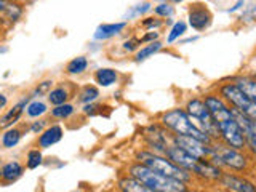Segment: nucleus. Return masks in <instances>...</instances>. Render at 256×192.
<instances>
[{
  "label": "nucleus",
  "instance_id": "nucleus-23",
  "mask_svg": "<svg viewBox=\"0 0 256 192\" xmlns=\"http://www.w3.org/2000/svg\"><path fill=\"white\" fill-rule=\"evenodd\" d=\"M21 14H22L21 5L18 2H13V0H10L8 5L5 6V10L0 13L2 20L8 24V26H13V24L21 18Z\"/></svg>",
  "mask_w": 256,
  "mask_h": 192
},
{
  "label": "nucleus",
  "instance_id": "nucleus-32",
  "mask_svg": "<svg viewBox=\"0 0 256 192\" xmlns=\"http://www.w3.org/2000/svg\"><path fill=\"white\" fill-rule=\"evenodd\" d=\"M52 88H53V80H44V82H40V84L34 88V92L30 93L32 100H34V98H42V96H46L48 93H50Z\"/></svg>",
  "mask_w": 256,
  "mask_h": 192
},
{
  "label": "nucleus",
  "instance_id": "nucleus-14",
  "mask_svg": "<svg viewBox=\"0 0 256 192\" xmlns=\"http://www.w3.org/2000/svg\"><path fill=\"white\" fill-rule=\"evenodd\" d=\"M220 182L224 189H229V190H236V192H256V186L253 182L246 181L244 178L236 174H230V173H222Z\"/></svg>",
  "mask_w": 256,
  "mask_h": 192
},
{
  "label": "nucleus",
  "instance_id": "nucleus-33",
  "mask_svg": "<svg viewBox=\"0 0 256 192\" xmlns=\"http://www.w3.org/2000/svg\"><path fill=\"white\" fill-rule=\"evenodd\" d=\"M152 10H154V13L158 16V18H172L174 14V8L172 4H158L152 8Z\"/></svg>",
  "mask_w": 256,
  "mask_h": 192
},
{
  "label": "nucleus",
  "instance_id": "nucleus-35",
  "mask_svg": "<svg viewBox=\"0 0 256 192\" xmlns=\"http://www.w3.org/2000/svg\"><path fill=\"white\" fill-rule=\"evenodd\" d=\"M102 106H100V104H96L94 101L93 102H88V104H84V109H82V112L85 116H88V117H93V116H96V114H100V109H101Z\"/></svg>",
  "mask_w": 256,
  "mask_h": 192
},
{
  "label": "nucleus",
  "instance_id": "nucleus-36",
  "mask_svg": "<svg viewBox=\"0 0 256 192\" xmlns=\"http://www.w3.org/2000/svg\"><path fill=\"white\" fill-rule=\"evenodd\" d=\"M141 45V40L136 38V37H130L128 40H125L124 42V50L125 52H136Z\"/></svg>",
  "mask_w": 256,
  "mask_h": 192
},
{
  "label": "nucleus",
  "instance_id": "nucleus-7",
  "mask_svg": "<svg viewBox=\"0 0 256 192\" xmlns=\"http://www.w3.org/2000/svg\"><path fill=\"white\" fill-rule=\"evenodd\" d=\"M212 162L220 166H228L236 172H244L248 166V160L240 152V149L230 148L228 144H224V146H214V156L212 157Z\"/></svg>",
  "mask_w": 256,
  "mask_h": 192
},
{
  "label": "nucleus",
  "instance_id": "nucleus-27",
  "mask_svg": "<svg viewBox=\"0 0 256 192\" xmlns=\"http://www.w3.org/2000/svg\"><path fill=\"white\" fill-rule=\"evenodd\" d=\"M88 68V60L85 56H77V58H72L68 66H66V72L69 76H80L84 74Z\"/></svg>",
  "mask_w": 256,
  "mask_h": 192
},
{
  "label": "nucleus",
  "instance_id": "nucleus-9",
  "mask_svg": "<svg viewBox=\"0 0 256 192\" xmlns=\"http://www.w3.org/2000/svg\"><path fill=\"white\" fill-rule=\"evenodd\" d=\"M232 112H234V117L237 120V124L240 126V132H242V136L245 140V148L256 157V122L253 118L242 114V112H238L234 108H232Z\"/></svg>",
  "mask_w": 256,
  "mask_h": 192
},
{
  "label": "nucleus",
  "instance_id": "nucleus-34",
  "mask_svg": "<svg viewBox=\"0 0 256 192\" xmlns=\"http://www.w3.org/2000/svg\"><path fill=\"white\" fill-rule=\"evenodd\" d=\"M141 26L146 30H156L160 26H164V21L158 18V16H150V18H144L141 21Z\"/></svg>",
  "mask_w": 256,
  "mask_h": 192
},
{
  "label": "nucleus",
  "instance_id": "nucleus-3",
  "mask_svg": "<svg viewBox=\"0 0 256 192\" xmlns=\"http://www.w3.org/2000/svg\"><path fill=\"white\" fill-rule=\"evenodd\" d=\"M160 124H162V126L166 132H172L173 134H188L204 142H210V144L214 142L210 136L200 130V128L192 122L186 109L176 108V109L164 112V114L160 116Z\"/></svg>",
  "mask_w": 256,
  "mask_h": 192
},
{
  "label": "nucleus",
  "instance_id": "nucleus-10",
  "mask_svg": "<svg viewBox=\"0 0 256 192\" xmlns=\"http://www.w3.org/2000/svg\"><path fill=\"white\" fill-rule=\"evenodd\" d=\"M164 156H166L168 158H170L174 165L184 168V170H188L192 174H194L196 166H197L198 160H200V158H197L194 156H190L189 152H186L182 148L176 146V144H168V148H166Z\"/></svg>",
  "mask_w": 256,
  "mask_h": 192
},
{
  "label": "nucleus",
  "instance_id": "nucleus-44",
  "mask_svg": "<svg viewBox=\"0 0 256 192\" xmlns=\"http://www.w3.org/2000/svg\"><path fill=\"white\" fill-rule=\"evenodd\" d=\"M13 2H20V0H13Z\"/></svg>",
  "mask_w": 256,
  "mask_h": 192
},
{
  "label": "nucleus",
  "instance_id": "nucleus-31",
  "mask_svg": "<svg viewBox=\"0 0 256 192\" xmlns=\"http://www.w3.org/2000/svg\"><path fill=\"white\" fill-rule=\"evenodd\" d=\"M44 164V156L40 149H30L26 156V166L29 170H36L40 165Z\"/></svg>",
  "mask_w": 256,
  "mask_h": 192
},
{
  "label": "nucleus",
  "instance_id": "nucleus-8",
  "mask_svg": "<svg viewBox=\"0 0 256 192\" xmlns=\"http://www.w3.org/2000/svg\"><path fill=\"white\" fill-rule=\"evenodd\" d=\"M172 141L176 146L182 148L186 152H189L190 156H194L197 158H206L212 160V157L214 156V144L212 142H204L197 138H192V136L188 134H173Z\"/></svg>",
  "mask_w": 256,
  "mask_h": 192
},
{
  "label": "nucleus",
  "instance_id": "nucleus-19",
  "mask_svg": "<svg viewBox=\"0 0 256 192\" xmlns=\"http://www.w3.org/2000/svg\"><path fill=\"white\" fill-rule=\"evenodd\" d=\"M117 186L120 190H125V192H150V189L146 184L141 182L138 178H134V176H132L130 173H128V176L120 178Z\"/></svg>",
  "mask_w": 256,
  "mask_h": 192
},
{
  "label": "nucleus",
  "instance_id": "nucleus-20",
  "mask_svg": "<svg viewBox=\"0 0 256 192\" xmlns=\"http://www.w3.org/2000/svg\"><path fill=\"white\" fill-rule=\"evenodd\" d=\"M162 48H164V45H162V42H158V40L138 48V50H136V54H134V62L140 64V62L148 61L150 56H154L156 53H158Z\"/></svg>",
  "mask_w": 256,
  "mask_h": 192
},
{
  "label": "nucleus",
  "instance_id": "nucleus-21",
  "mask_svg": "<svg viewBox=\"0 0 256 192\" xmlns=\"http://www.w3.org/2000/svg\"><path fill=\"white\" fill-rule=\"evenodd\" d=\"M232 82H234L248 98H252L256 102V78L248 77V76H238L232 80Z\"/></svg>",
  "mask_w": 256,
  "mask_h": 192
},
{
  "label": "nucleus",
  "instance_id": "nucleus-5",
  "mask_svg": "<svg viewBox=\"0 0 256 192\" xmlns=\"http://www.w3.org/2000/svg\"><path fill=\"white\" fill-rule=\"evenodd\" d=\"M186 112L189 114L190 120L194 122L200 130L205 132L213 141L220 140V133L216 130V125L213 122V117L210 114V109L206 108V104L204 100L200 98H190L186 102Z\"/></svg>",
  "mask_w": 256,
  "mask_h": 192
},
{
  "label": "nucleus",
  "instance_id": "nucleus-17",
  "mask_svg": "<svg viewBox=\"0 0 256 192\" xmlns=\"http://www.w3.org/2000/svg\"><path fill=\"white\" fill-rule=\"evenodd\" d=\"M24 173V166L13 160V162L5 164L2 168H0V180H2L5 184H12L14 181H18Z\"/></svg>",
  "mask_w": 256,
  "mask_h": 192
},
{
  "label": "nucleus",
  "instance_id": "nucleus-30",
  "mask_svg": "<svg viewBox=\"0 0 256 192\" xmlns=\"http://www.w3.org/2000/svg\"><path fill=\"white\" fill-rule=\"evenodd\" d=\"M186 30H188V24L186 22H184V21H176L173 24L170 34H168V37H166V44L168 45L174 44L176 40H180V37H182L184 34H186Z\"/></svg>",
  "mask_w": 256,
  "mask_h": 192
},
{
  "label": "nucleus",
  "instance_id": "nucleus-18",
  "mask_svg": "<svg viewBox=\"0 0 256 192\" xmlns=\"http://www.w3.org/2000/svg\"><path fill=\"white\" fill-rule=\"evenodd\" d=\"M118 80V72L112 68H100L94 72V82L102 88H109L116 85Z\"/></svg>",
  "mask_w": 256,
  "mask_h": 192
},
{
  "label": "nucleus",
  "instance_id": "nucleus-4",
  "mask_svg": "<svg viewBox=\"0 0 256 192\" xmlns=\"http://www.w3.org/2000/svg\"><path fill=\"white\" fill-rule=\"evenodd\" d=\"M136 160L144 165H148L152 170L168 176V178L178 180L186 184L192 181V173H189L188 170H184V168L178 165H174L172 160L164 154H157V152H152V150H141L138 152V156H136Z\"/></svg>",
  "mask_w": 256,
  "mask_h": 192
},
{
  "label": "nucleus",
  "instance_id": "nucleus-38",
  "mask_svg": "<svg viewBox=\"0 0 256 192\" xmlns=\"http://www.w3.org/2000/svg\"><path fill=\"white\" fill-rule=\"evenodd\" d=\"M140 40H141V44L156 42V40H158V32H157V30H148L146 34H144Z\"/></svg>",
  "mask_w": 256,
  "mask_h": 192
},
{
  "label": "nucleus",
  "instance_id": "nucleus-43",
  "mask_svg": "<svg viewBox=\"0 0 256 192\" xmlns=\"http://www.w3.org/2000/svg\"><path fill=\"white\" fill-rule=\"evenodd\" d=\"M173 4H181V2H184V0H172Z\"/></svg>",
  "mask_w": 256,
  "mask_h": 192
},
{
  "label": "nucleus",
  "instance_id": "nucleus-15",
  "mask_svg": "<svg viewBox=\"0 0 256 192\" xmlns=\"http://www.w3.org/2000/svg\"><path fill=\"white\" fill-rule=\"evenodd\" d=\"M64 136V130L62 126L58 125V124H53L50 126H46L45 130L40 133V136L37 138V146L40 149H48L54 146V144H58Z\"/></svg>",
  "mask_w": 256,
  "mask_h": 192
},
{
  "label": "nucleus",
  "instance_id": "nucleus-22",
  "mask_svg": "<svg viewBox=\"0 0 256 192\" xmlns=\"http://www.w3.org/2000/svg\"><path fill=\"white\" fill-rule=\"evenodd\" d=\"M152 4L148 2V0H140V4H136L133 6H130L126 10V13L124 14V21H130V20H136V18H141V16H144L146 13H149L152 10Z\"/></svg>",
  "mask_w": 256,
  "mask_h": 192
},
{
  "label": "nucleus",
  "instance_id": "nucleus-12",
  "mask_svg": "<svg viewBox=\"0 0 256 192\" xmlns=\"http://www.w3.org/2000/svg\"><path fill=\"white\" fill-rule=\"evenodd\" d=\"M188 20H189V26L192 29L197 30V32H202V30H205V29H208L212 26L213 16H212L210 10H208L206 6L197 4L194 6H190Z\"/></svg>",
  "mask_w": 256,
  "mask_h": 192
},
{
  "label": "nucleus",
  "instance_id": "nucleus-40",
  "mask_svg": "<svg viewBox=\"0 0 256 192\" xmlns=\"http://www.w3.org/2000/svg\"><path fill=\"white\" fill-rule=\"evenodd\" d=\"M6 104H8V98L4 94V93H0V110L5 109L6 108Z\"/></svg>",
  "mask_w": 256,
  "mask_h": 192
},
{
  "label": "nucleus",
  "instance_id": "nucleus-16",
  "mask_svg": "<svg viewBox=\"0 0 256 192\" xmlns=\"http://www.w3.org/2000/svg\"><path fill=\"white\" fill-rule=\"evenodd\" d=\"M126 21H118V22H104V24H100L98 28H96L94 34H93V38L94 40H109L116 36H120L122 32L126 29Z\"/></svg>",
  "mask_w": 256,
  "mask_h": 192
},
{
  "label": "nucleus",
  "instance_id": "nucleus-29",
  "mask_svg": "<svg viewBox=\"0 0 256 192\" xmlns=\"http://www.w3.org/2000/svg\"><path fill=\"white\" fill-rule=\"evenodd\" d=\"M78 102H82V104H88V102H93L100 98V90H98V86H94V85H85L82 90L78 92Z\"/></svg>",
  "mask_w": 256,
  "mask_h": 192
},
{
  "label": "nucleus",
  "instance_id": "nucleus-41",
  "mask_svg": "<svg viewBox=\"0 0 256 192\" xmlns=\"http://www.w3.org/2000/svg\"><path fill=\"white\" fill-rule=\"evenodd\" d=\"M198 37L197 36H194V37H188L186 40H182V42L181 44H190V42H196V40H197Z\"/></svg>",
  "mask_w": 256,
  "mask_h": 192
},
{
  "label": "nucleus",
  "instance_id": "nucleus-25",
  "mask_svg": "<svg viewBox=\"0 0 256 192\" xmlns=\"http://www.w3.org/2000/svg\"><path fill=\"white\" fill-rule=\"evenodd\" d=\"M21 138H22V133H21L20 128L10 126V128H6L2 134V146L5 149H13L20 144Z\"/></svg>",
  "mask_w": 256,
  "mask_h": 192
},
{
  "label": "nucleus",
  "instance_id": "nucleus-1",
  "mask_svg": "<svg viewBox=\"0 0 256 192\" xmlns=\"http://www.w3.org/2000/svg\"><path fill=\"white\" fill-rule=\"evenodd\" d=\"M205 104L210 109V114L213 117V122L216 125V130L220 133V140L224 141L230 148H236L244 150L245 140L240 132V126L234 117L232 108L218 94H205Z\"/></svg>",
  "mask_w": 256,
  "mask_h": 192
},
{
  "label": "nucleus",
  "instance_id": "nucleus-2",
  "mask_svg": "<svg viewBox=\"0 0 256 192\" xmlns=\"http://www.w3.org/2000/svg\"><path fill=\"white\" fill-rule=\"evenodd\" d=\"M128 173L146 184L150 189V192H186L188 190L186 182L168 178V176L152 170V168L141 162H136L128 166Z\"/></svg>",
  "mask_w": 256,
  "mask_h": 192
},
{
  "label": "nucleus",
  "instance_id": "nucleus-24",
  "mask_svg": "<svg viewBox=\"0 0 256 192\" xmlns=\"http://www.w3.org/2000/svg\"><path fill=\"white\" fill-rule=\"evenodd\" d=\"M46 96H48V102H50L52 106H58V104H64V102L69 101L70 90H69L68 86L60 85V86H56V88H52L50 93H48Z\"/></svg>",
  "mask_w": 256,
  "mask_h": 192
},
{
  "label": "nucleus",
  "instance_id": "nucleus-11",
  "mask_svg": "<svg viewBox=\"0 0 256 192\" xmlns=\"http://www.w3.org/2000/svg\"><path fill=\"white\" fill-rule=\"evenodd\" d=\"M144 140H146L148 146L154 149L157 154H165V150L168 148V138L165 134V128H160L158 125H149L148 128H144Z\"/></svg>",
  "mask_w": 256,
  "mask_h": 192
},
{
  "label": "nucleus",
  "instance_id": "nucleus-26",
  "mask_svg": "<svg viewBox=\"0 0 256 192\" xmlns=\"http://www.w3.org/2000/svg\"><path fill=\"white\" fill-rule=\"evenodd\" d=\"M48 112V106H46V102L44 101H40V100H30L29 104L26 106V114L29 118H38V117H42L45 116Z\"/></svg>",
  "mask_w": 256,
  "mask_h": 192
},
{
  "label": "nucleus",
  "instance_id": "nucleus-42",
  "mask_svg": "<svg viewBox=\"0 0 256 192\" xmlns=\"http://www.w3.org/2000/svg\"><path fill=\"white\" fill-rule=\"evenodd\" d=\"M6 52H8L6 46H0V53H6Z\"/></svg>",
  "mask_w": 256,
  "mask_h": 192
},
{
  "label": "nucleus",
  "instance_id": "nucleus-37",
  "mask_svg": "<svg viewBox=\"0 0 256 192\" xmlns=\"http://www.w3.org/2000/svg\"><path fill=\"white\" fill-rule=\"evenodd\" d=\"M46 128V120H36V122H32L30 125H29V132L30 133H34V134H40Z\"/></svg>",
  "mask_w": 256,
  "mask_h": 192
},
{
  "label": "nucleus",
  "instance_id": "nucleus-6",
  "mask_svg": "<svg viewBox=\"0 0 256 192\" xmlns=\"http://www.w3.org/2000/svg\"><path fill=\"white\" fill-rule=\"evenodd\" d=\"M220 96L224 101H228L234 109H237L238 112H242V114L253 118L256 122V102L252 98H248L234 82L222 84L220 88Z\"/></svg>",
  "mask_w": 256,
  "mask_h": 192
},
{
  "label": "nucleus",
  "instance_id": "nucleus-39",
  "mask_svg": "<svg viewBox=\"0 0 256 192\" xmlns=\"http://www.w3.org/2000/svg\"><path fill=\"white\" fill-rule=\"evenodd\" d=\"M242 6H245V0H238V2L234 5V6H232V8H229V10H228V13H234V12H237V10H240V8H242Z\"/></svg>",
  "mask_w": 256,
  "mask_h": 192
},
{
  "label": "nucleus",
  "instance_id": "nucleus-28",
  "mask_svg": "<svg viewBox=\"0 0 256 192\" xmlns=\"http://www.w3.org/2000/svg\"><path fill=\"white\" fill-rule=\"evenodd\" d=\"M76 108L74 104L70 102H64V104H58V106H53L52 109V117L56 120H66L70 116H74Z\"/></svg>",
  "mask_w": 256,
  "mask_h": 192
},
{
  "label": "nucleus",
  "instance_id": "nucleus-13",
  "mask_svg": "<svg viewBox=\"0 0 256 192\" xmlns=\"http://www.w3.org/2000/svg\"><path fill=\"white\" fill-rule=\"evenodd\" d=\"M30 100H32V96L29 94V96H26V98H22L21 101L16 102L12 109H8L5 114L0 117V130H6V128L14 126L16 124H18Z\"/></svg>",
  "mask_w": 256,
  "mask_h": 192
}]
</instances>
